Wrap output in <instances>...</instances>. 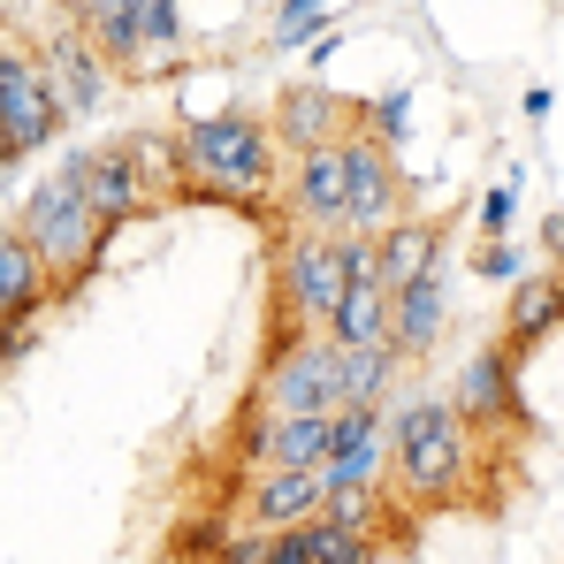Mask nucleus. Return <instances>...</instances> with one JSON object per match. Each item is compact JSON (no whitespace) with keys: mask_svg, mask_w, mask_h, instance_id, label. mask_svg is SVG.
Returning a JSON list of instances; mask_svg holds the SVG:
<instances>
[{"mask_svg":"<svg viewBox=\"0 0 564 564\" xmlns=\"http://www.w3.org/2000/svg\"><path fill=\"white\" fill-rule=\"evenodd\" d=\"M282 214L297 229H351V191H344V145H321V153H290V176H282Z\"/></svg>","mask_w":564,"mask_h":564,"instance_id":"nucleus-13","label":"nucleus"},{"mask_svg":"<svg viewBox=\"0 0 564 564\" xmlns=\"http://www.w3.org/2000/svg\"><path fill=\"white\" fill-rule=\"evenodd\" d=\"M62 176L93 198V214L107 221V229H130V221H145V214H161V198L145 191V176L130 169L122 145H85V153H69Z\"/></svg>","mask_w":564,"mask_h":564,"instance_id":"nucleus-12","label":"nucleus"},{"mask_svg":"<svg viewBox=\"0 0 564 564\" xmlns=\"http://www.w3.org/2000/svg\"><path fill=\"white\" fill-rule=\"evenodd\" d=\"M473 275H488V282H519V275H527V252H519L511 237H488V245H473Z\"/></svg>","mask_w":564,"mask_h":564,"instance_id":"nucleus-25","label":"nucleus"},{"mask_svg":"<svg viewBox=\"0 0 564 564\" xmlns=\"http://www.w3.org/2000/svg\"><path fill=\"white\" fill-rule=\"evenodd\" d=\"M336 297H344L336 237H321V229L282 237V252H275V321H268V328H321V336H328Z\"/></svg>","mask_w":564,"mask_h":564,"instance_id":"nucleus-6","label":"nucleus"},{"mask_svg":"<svg viewBox=\"0 0 564 564\" xmlns=\"http://www.w3.org/2000/svg\"><path fill=\"white\" fill-rule=\"evenodd\" d=\"M443 237H451V221H389L381 229V282L389 290H404L412 275H427V268H443Z\"/></svg>","mask_w":564,"mask_h":564,"instance_id":"nucleus-20","label":"nucleus"},{"mask_svg":"<svg viewBox=\"0 0 564 564\" xmlns=\"http://www.w3.org/2000/svg\"><path fill=\"white\" fill-rule=\"evenodd\" d=\"M443 321H451V290H443V268L412 275L404 290H389V351L412 367L443 344Z\"/></svg>","mask_w":564,"mask_h":564,"instance_id":"nucleus-16","label":"nucleus"},{"mask_svg":"<svg viewBox=\"0 0 564 564\" xmlns=\"http://www.w3.org/2000/svg\"><path fill=\"white\" fill-rule=\"evenodd\" d=\"M184 145V198L206 206H237L252 221H268V198H282V138L268 115L221 107V115H191L176 130Z\"/></svg>","mask_w":564,"mask_h":564,"instance_id":"nucleus-2","label":"nucleus"},{"mask_svg":"<svg viewBox=\"0 0 564 564\" xmlns=\"http://www.w3.org/2000/svg\"><path fill=\"white\" fill-rule=\"evenodd\" d=\"M15 229L39 245V260L54 268L62 282V297L69 290H85L99 275V260H107V245H115V229L93 214V198L69 184V176H54V184H39L23 206H15Z\"/></svg>","mask_w":564,"mask_h":564,"instance_id":"nucleus-3","label":"nucleus"},{"mask_svg":"<svg viewBox=\"0 0 564 564\" xmlns=\"http://www.w3.org/2000/svg\"><path fill=\"white\" fill-rule=\"evenodd\" d=\"M381 550L389 542L367 534V527H351V519H328V511L313 519V557L321 564H381Z\"/></svg>","mask_w":564,"mask_h":564,"instance_id":"nucleus-23","label":"nucleus"},{"mask_svg":"<svg viewBox=\"0 0 564 564\" xmlns=\"http://www.w3.org/2000/svg\"><path fill=\"white\" fill-rule=\"evenodd\" d=\"M336 451V412H268L260 397L245 404V435H229L237 466H305L321 473Z\"/></svg>","mask_w":564,"mask_h":564,"instance_id":"nucleus-7","label":"nucleus"},{"mask_svg":"<svg viewBox=\"0 0 564 564\" xmlns=\"http://www.w3.org/2000/svg\"><path fill=\"white\" fill-rule=\"evenodd\" d=\"M268 550H275V534H260V527L237 519V534L221 542V564H268Z\"/></svg>","mask_w":564,"mask_h":564,"instance_id":"nucleus-27","label":"nucleus"},{"mask_svg":"<svg viewBox=\"0 0 564 564\" xmlns=\"http://www.w3.org/2000/svg\"><path fill=\"white\" fill-rule=\"evenodd\" d=\"M397 381H404V359L389 344L344 351V404H397Z\"/></svg>","mask_w":564,"mask_h":564,"instance_id":"nucleus-22","label":"nucleus"},{"mask_svg":"<svg viewBox=\"0 0 564 564\" xmlns=\"http://www.w3.org/2000/svg\"><path fill=\"white\" fill-rule=\"evenodd\" d=\"M557 328H564V275H557V268H550V275H519V282H511V305H503V328H496V336H503L519 359H534Z\"/></svg>","mask_w":564,"mask_h":564,"instance_id":"nucleus-17","label":"nucleus"},{"mask_svg":"<svg viewBox=\"0 0 564 564\" xmlns=\"http://www.w3.org/2000/svg\"><path fill=\"white\" fill-rule=\"evenodd\" d=\"M252 397L268 412H344V344L321 328H268Z\"/></svg>","mask_w":564,"mask_h":564,"instance_id":"nucleus-4","label":"nucleus"},{"mask_svg":"<svg viewBox=\"0 0 564 564\" xmlns=\"http://www.w3.org/2000/svg\"><path fill=\"white\" fill-rule=\"evenodd\" d=\"M237 488H245L237 519H245V527H260V534L305 527V519H321V511H328V480H321V473H305V466H237Z\"/></svg>","mask_w":564,"mask_h":564,"instance_id":"nucleus-11","label":"nucleus"},{"mask_svg":"<svg viewBox=\"0 0 564 564\" xmlns=\"http://www.w3.org/2000/svg\"><path fill=\"white\" fill-rule=\"evenodd\" d=\"M511 206H519V191H511V184H496L488 198H480V229H488V237H503V221H511Z\"/></svg>","mask_w":564,"mask_h":564,"instance_id":"nucleus-29","label":"nucleus"},{"mask_svg":"<svg viewBox=\"0 0 564 564\" xmlns=\"http://www.w3.org/2000/svg\"><path fill=\"white\" fill-rule=\"evenodd\" d=\"M321 31H328V0H282L275 8V46H297V39L313 46Z\"/></svg>","mask_w":564,"mask_h":564,"instance_id":"nucleus-24","label":"nucleus"},{"mask_svg":"<svg viewBox=\"0 0 564 564\" xmlns=\"http://www.w3.org/2000/svg\"><path fill=\"white\" fill-rule=\"evenodd\" d=\"M39 69H46V85H54V99H62L69 115H99L107 93H115V62L99 54L77 23H62V31L39 46Z\"/></svg>","mask_w":564,"mask_h":564,"instance_id":"nucleus-14","label":"nucleus"},{"mask_svg":"<svg viewBox=\"0 0 564 564\" xmlns=\"http://www.w3.org/2000/svg\"><path fill=\"white\" fill-rule=\"evenodd\" d=\"M328 344H344V351L389 344V282L381 275L344 282V297H336V313H328Z\"/></svg>","mask_w":564,"mask_h":564,"instance_id":"nucleus-19","label":"nucleus"},{"mask_svg":"<svg viewBox=\"0 0 564 564\" xmlns=\"http://www.w3.org/2000/svg\"><path fill=\"white\" fill-rule=\"evenodd\" d=\"M46 305H62L54 268L39 260V245L15 221H0V328H39Z\"/></svg>","mask_w":564,"mask_h":564,"instance_id":"nucleus-15","label":"nucleus"},{"mask_svg":"<svg viewBox=\"0 0 564 564\" xmlns=\"http://www.w3.org/2000/svg\"><path fill=\"white\" fill-rule=\"evenodd\" d=\"M122 153H130V169L145 176V191L169 206V198H184V145L169 138V130H130V138H115Z\"/></svg>","mask_w":564,"mask_h":564,"instance_id":"nucleus-21","label":"nucleus"},{"mask_svg":"<svg viewBox=\"0 0 564 564\" xmlns=\"http://www.w3.org/2000/svg\"><path fill=\"white\" fill-rule=\"evenodd\" d=\"M527 359L496 336V344H480L466 367H458V389H451V404H458V420H466L480 443H527L534 435V412H527Z\"/></svg>","mask_w":564,"mask_h":564,"instance_id":"nucleus-5","label":"nucleus"},{"mask_svg":"<svg viewBox=\"0 0 564 564\" xmlns=\"http://www.w3.org/2000/svg\"><path fill=\"white\" fill-rule=\"evenodd\" d=\"M268 564H321L313 557V519H305V527H282L275 550H268Z\"/></svg>","mask_w":564,"mask_h":564,"instance_id":"nucleus-28","label":"nucleus"},{"mask_svg":"<svg viewBox=\"0 0 564 564\" xmlns=\"http://www.w3.org/2000/svg\"><path fill=\"white\" fill-rule=\"evenodd\" d=\"M404 115H412V93H381L367 107V138H381L389 153H397V138H404Z\"/></svg>","mask_w":564,"mask_h":564,"instance_id":"nucleus-26","label":"nucleus"},{"mask_svg":"<svg viewBox=\"0 0 564 564\" xmlns=\"http://www.w3.org/2000/svg\"><path fill=\"white\" fill-rule=\"evenodd\" d=\"M542 252H550V268L564 275V214H550V221H542Z\"/></svg>","mask_w":564,"mask_h":564,"instance_id":"nucleus-30","label":"nucleus"},{"mask_svg":"<svg viewBox=\"0 0 564 564\" xmlns=\"http://www.w3.org/2000/svg\"><path fill=\"white\" fill-rule=\"evenodd\" d=\"M62 122H69V107L54 99L46 69H39V54L0 46V138L15 145V161H23V153H39V145H54V130H62Z\"/></svg>","mask_w":564,"mask_h":564,"instance_id":"nucleus-8","label":"nucleus"},{"mask_svg":"<svg viewBox=\"0 0 564 564\" xmlns=\"http://www.w3.org/2000/svg\"><path fill=\"white\" fill-rule=\"evenodd\" d=\"M8 169H15V145H8V138H0V184H8Z\"/></svg>","mask_w":564,"mask_h":564,"instance_id":"nucleus-31","label":"nucleus"},{"mask_svg":"<svg viewBox=\"0 0 564 564\" xmlns=\"http://www.w3.org/2000/svg\"><path fill=\"white\" fill-rule=\"evenodd\" d=\"M62 8L122 77H138V62H145V0H62Z\"/></svg>","mask_w":564,"mask_h":564,"instance_id":"nucleus-18","label":"nucleus"},{"mask_svg":"<svg viewBox=\"0 0 564 564\" xmlns=\"http://www.w3.org/2000/svg\"><path fill=\"white\" fill-rule=\"evenodd\" d=\"M496 443H480L451 397H397L389 404V488L427 519V511H480V466Z\"/></svg>","mask_w":564,"mask_h":564,"instance_id":"nucleus-1","label":"nucleus"},{"mask_svg":"<svg viewBox=\"0 0 564 564\" xmlns=\"http://www.w3.org/2000/svg\"><path fill=\"white\" fill-rule=\"evenodd\" d=\"M268 122H275L282 153H321V145H344V138L367 130V99H344V93H328L321 77H305V85H282L275 93Z\"/></svg>","mask_w":564,"mask_h":564,"instance_id":"nucleus-9","label":"nucleus"},{"mask_svg":"<svg viewBox=\"0 0 564 564\" xmlns=\"http://www.w3.org/2000/svg\"><path fill=\"white\" fill-rule=\"evenodd\" d=\"M344 191H351V229H367V237H381L389 221L412 214V184H404L397 153L381 138H367V130L344 138Z\"/></svg>","mask_w":564,"mask_h":564,"instance_id":"nucleus-10","label":"nucleus"}]
</instances>
